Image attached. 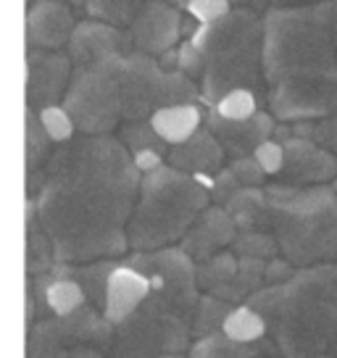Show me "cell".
<instances>
[{"mask_svg":"<svg viewBox=\"0 0 337 358\" xmlns=\"http://www.w3.org/2000/svg\"><path fill=\"white\" fill-rule=\"evenodd\" d=\"M253 158L259 161V166L264 169V174H277L282 169V143H277L274 137L271 140H266V143H261L256 150H253Z\"/></svg>","mask_w":337,"mask_h":358,"instance_id":"8d00e7d4","label":"cell"},{"mask_svg":"<svg viewBox=\"0 0 337 358\" xmlns=\"http://www.w3.org/2000/svg\"><path fill=\"white\" fill-rule=\"evenodd\" d=\"M150 282V292L164 295L182 313L192 319L198 306V280H195V261L185 250H158V253H137L127 261Z\"/></svg>","mask_w":337,"mask_h":358,"instance_id":"30bf717a","label":"cell"},{"mask_svg":"<svg viewBox=\"0 0 337 358\" xmlns=\"http://www.w3.org/2000/svg\"><path fill=\"white\" fill-rule=\"evenodd\" d=\"M132 161H135V166L140 169V174H148V171H153V169H158L164 164V156L156 153V150H143V153H135Z\"/></svg>","mask_w":337,"mask_h":358,"instance_id":"f35d334b","label":"cell"},{"mask_svg":"<svg viewBox=\"0 0 337 358\" xmlns=\"http://www.w3.org/2000/svg\"><path fill=\"white\" fill-rule=\"evenodd\" d=\"M129 37L137 50L158 58L182 37V16L166 0H145L129 22Z\"/></svg>","mask_w":337,"mask_h":358,"instance_id":"4fadbf2b","label":"cell"},{"mask_svg":"<svg viewBox=\"0 0 337 358\" xmlns=\"http://www.w3.org/2000/svg\"><path fill=\"white\" fill-rule=\"evenodd\" d=\"M119 143H122L132 156L143 150H156L161 156H168V143L153 129L150 122H127L119 129Z\"/></svg>","mask_w":337,"mask_h":358,"instance_id":"d4e9b609","label":"cell"},{"mask_svg":"<svg viewBox=\"0 0 337 358\" xmlns=\"http://www.w3.org/2000/svg\"><path fill=\"white\" fill-rule=\"evenodd\" d=\"M235 235H237V227H235V219L229 216V211L222 208V206H211V208H203L201 216L182 235V250L195 264H201V261L214 256L219 248L232 245Z\"/></svg>","mask_w":337,"mask_h":358,"instance_id":"e0dca14e","label":"cell"},{"mask_svg":"<svg viewBox=\"0 0 337 358\" xmlns=\"http://www.w3.org/2000/svg\"><path fill=\"white\" fill-rule=\"evenodd\" d=\"M266 106L277 122H306L337 111V45L332 6L266 8Z\"/></svg>","mask_w":337,"mask_h":358,"instance_id":"7a4b0ae2","label":"cell"},{"mask_svg":"<svg viewBox=\"0 0 337 358\" xmlns=\"http://www.w3.org/2000/svg\"><path fill=\"white\" fill-rule=\"evenodd\" d=\"M235 271H237L235 253H214L211 258H206V261H201L195 266V280H198V287L214 290V287L232 280Z\"/></svg>","mask_w":337,"mask_h":358,"instance_id":"f1b7e54d","label":"cell"},{"mask_svg":"<svg viewBox=\"0 0 337 358\" xmlns=\"http://www.w3.org/2000/svg\"><path fill=\"white\" fill-rule=\"evenodd\" d=\"M319 358H337V356H319Z\"/></svg>","mask_w":337,"mask_h":358,"instance_id":"c3c4849f","label":"cell"},{"mask_svg":"<svg viewBox=\"0 0 337 358\" xmlns=\"http://www.w3.org/2000/svg\"><path fill=\"white\" fill-rule=\"evenodd\" d=\"M185 8L190 11L192 19H198L201 24H208L219 19V16H224L232 8V3L229 0H190Z\"/></svg>","mask_w":337,"mask_h":358,"instance_id":"d590c367","label":"cell"},{"mask_svg":"<svg viewBox=\"0 0 337 358\" xmlns=\"http://www.w3.org/2000/svg\"><path fill=\"white\" fill-rule=\"evenodd\" d=\"M232 174L237 177V182L243 185V187H261L264 185V169L259 166V161L253 156H243V158H232Z\"/></svg>","mask_w":337,"mask_h":358,"instance_id":"e575fe53","label":"cell"},{"mask_svg":"<svg viewBox=\"0 0 337 358\" xmlns=\"http://www.w3.org/2000/svg\"><path fill=\"white\" fill-rule=\"evenodd\" d=\"M285 358L337 356V264L295 268L248 298Z\"/></svg>","mask_w":337,"mask_h":358,"instance_id":"3957f363","label":"cell"},{"mask_svg":"<svg viewBox=\"0 0 337 358\" xmlns=\"http://www.w3.org/2000/svg\"><path fill=\"white\" fill-rule=\"evenodd\" d=\"M69 358H106V356H103V350H98V348L79 345V348H74V350L69 353Z\"/></svg>","mask_w":337,"mask_h":358,"instance_id":"60d3db41","label":"cell"},{"mask_svg":"<svg viewBox=\"0 0 337 358\" xmlns=\"http://www.w3.org/2000/svg\"><path fill=\"white\" fill-rule=\"evenodd\" d=\"M74 13L64 0H32L27 13L29 50H58L69 43Z\"/></svg>","mask_w":337,"mask_h":358,"instance_id":"2e32d148","label":"cell"},{"mask_svg":"<svg viewBox=\"0 0 337 358\" xmlns=\"http://www.w3.org/2000/svg\"><path fill=\"white\" fill-rule=\"evenodd\" d=\"M206 124L208 129L219 140V145L224 148V156L232 158H243V156H253V150L271 140L274 134V116L269 111H256L248 119H227L222 113L208 106V113H206Z\"/></svg>","mask_w":337,"mask_h":358,"instance_id":"5bb4252c","label":"cell"},{"mask_svg":"<svg viewBox=\"0 0 337 358\" xmlns=\"http://www.w3.org/2000/svg\"><path fill=\"white\" fill-rule=\"evenodd\" d=\"M69 3H71V6H77L79 11H82V8H85V3H87V0H69Z\"/></svg>","mask_w":337,"mask_h":358,"instance_id":"f6af8a7d","label":"cell"},{"mask_svg":"<svg viewBox=\"0 0 337 358\" xmlns=\"http://www.w3.org/2000/svg\"><path fill=\"white\" fill-rule=\"evenodd\" d=\"M166 3H171V6H180V8H185L190 0H166Z\"/></svg>","mask_w":337,"mask_h":358,"instance_id":"ee69618b","label":"cell"},{"mask_svg":"<svg viewBox=\"0 0 337 358\" xmlns=\"http://www.w3.org/2000/svg\"><path fill=\"white\" fill-rule=\"evenodd\" d=\"M332 187H335V192H337V174H335V179H332Z\"/></svg>","mask_w":337,"mask_h":358,"instance_id":"7dc6e473","label":"cell"},{"mask_svg":"<svg viewBox=\"0 0 337 358\" xmlns=\"http://www.w3.org/2000/svg\"><path fill=\"white\" fill-rule=\"evenodd\" d=\"M145 0H87L82 11L90 13L92 19L116 24V27H129V22L135 19V13L140 11Z\"/></svg>","mask_w":337,"mask_h":358,"instance_id":"f546056e","label":"cell"},{"mask_svg":"<svg viewBox=\"0 0 337 358\" xmlns=\"http://www.w3.org/2000/svg\"><path fill=\"white\" fill-rule=\"evenodd\" d=\"M150 124L168 145H177L187 140L198 127H201V108L195 103H180V106H166L158 108L150 116Z\"/></svg>","mask_w":337,"mask_h":358,"instance_id":"7402d4cb","label":"cell"},{"mask_svg":"<svg viewBox=\"0 0 337 358\" xmlns=\"http://www.w3.org/2000/svg\"><path fill=\"white\" fill-rule=\"evenodd\" d=\"M232 311V303L219 301L214 295H206L198 301L195 306V313H192V337H208L214 332H222V324H224L227 313Z\"/></svg>","mask_w":337,"mask_h":358,"instance_id":"484cf974","label":"cell"},{"mask_svg":"<svg viewBox=\"0 0 337 358\" xmlns=\"http://www.w3.org/2000/svg\"><path fill=\"white\" fill-rule=\"evenodd\" d=\"M290 134L306 137V140H311V143H316L319 148H324V150H329V153L337 156V111L327 113V116H319V119L292 122Z\"/></svg>","mask_w":337,"mask_h":358,"instance_id":"4316f807","label":"cell"},{"mask_svg":"<svg viewBox=\"0 0 337 358\" xmlns=\"http://www.w3.org/2000/svg\"><path fill=\"white\" fill-rule=\"evenodd\" d=\"M332 6V29H335V45H337V0H329Z\"/></svg>","mask_w":337,"mask_h":358,"instance_id":"7bdbcfd3","label":"cell"},{"mask_svg":"<svg viewBox=\"0 0 337 358\" xmlns=\"http://www.w3.org/2000/svg\"><path fill=\"white\" fill-rule=\"evenodd\" d=\"M140 190L132 153L108 134L69 137L29 177L34 213L58 261L90 264L127 250V222Z\"/></svg>","mask_w":337,"mask_h":358,"instance_id":"6da1fadb","label":"cell"},{"mask_svg":"<svg viewBox=\"0 0 337 358\" xmlns=\"http://www.w3.org/2000/svg\"><path fill=\"white\" fill-rule=\"evenodd\" d=\"M266 195V232L280 256L295 268L337 261V192L329 185L292 187L271 182Z\"/></svg>","mask_w":337,"mask_h":358,"instance_id":"5b68a950","label":"cell"},{"mask_svg":"<svg viewBox=\"0 0 337 358\" xmlns=\"http://www.w3.org/2000/svg\"><path fill=\"white\" fill-rule=\"evenodd\" d=\"M158 358H182V356H177V353H164V356H158Z\"/></svg>","mask_w":337,"mask_h":358,"instance_id":"bcb514c9","label":"cell"},{"mask_svg":"<svg viewBox=\"0 0 337 358\" xmlns=\"http://www.w3.org/2000/svg\"><path fill=\"white\" fill-rule=\"evenodd\" d=\"M122 61L111 58L90 66H71L64 111L82 134H108L122 122Z\"/></svg>","mask_w":337,"mask_h":358,"instance_id":"9c48e42d","label":"cell"},{"mask_svg":"<svg viewBox=\"0 0 337 358\" xmlns=\"http://www.w3.org/2000/svg\"><path fill=\"white\" fill-rule=\"evenodd\" d=\"M201 56V98L216 106L232 90H250L266 103L264 79V16L253 8H229L190 34Z\"/></svg>","mask_w":337,"mask_h":358,"instance_id":"277c9868","label":"cell"},{"mask_svg":"<svg viewBox=\"0 0 337 358\" xmlns=\"http://www.w3.org/2000/svg\"><path fill=\"white\" fill-rule=\"evenodd\" d=\"M150 295V282L145 274H140L135 266L124 264V266H113L111 277H108V287H106V303H103V316L119 324L135 311L140 303Z\"/></svg>","mask_w":337,"mask_h":358,"instance_id":"d6986e66","label":"cell"},{"mask_svg":"<svg viewBox=\"0 0 337 358\" xmlns=\"http://www.w3.org/2000/svg\"><path fill=\"white\" fill-rule=\"evenodd\" d=\"M85 292L74 280H53L45 287V306L56 316H66V313L77 311L79 306H85Z\"/></svg>","mask_w":337,"mask_h":358,"instance_id":"4dcf8cb0","label":"cell"},{"mask_svg":"<svg viewBox=\"0 0 337 358\" xmlns=\"http://www.w3.org/2000/svg\"><path fill=\"white\" fill-rule=\"evenodd\" d=\"M211 108H216L227 119H248V116H253L261 108V101L250 90H232Z\"/></svg>","mask_w":337,"mask_h":358,"instance_id":"d6a6232c","label":"cell"},{"mask_svg":"<svg viewBox=\"0 0 337 358\" xmlns=\"http://www.w3.org/2000/svg\"><path fill=\"white\" fill-rule=\"evenodd\" d=\"M27 106L40 111L58 106L71 79V61L58 50H29L27 56Z\"/></svg>","mask_w":337,"mask_h":358,"instance_id":"9a60e30c","label":"cell"},{"mask_svg":"<svg viewBox=\"0 0 337 358\" xmlns=\"http://www.w3.org/2000/svg\"><path fill=\"white\" fill-rule=\"evenodd\" d=\"M240 187H243V185L237 182V177L232 174V169H219L214 182L208 185V192H211V198H214L216 203H227Z\"/></svg>","mask_w":337,"mask_h":358,"instance_id":"74e56055","label":"cell"},{"mask_svg":"<svg viewBox=\"0 0 337 358\" xmlns=\"http://www.w3.org/2000/svg\"><path fill=\"white\" fill-rule=\"evenodd\" d=\"M66 45L71 66L103 64V61H111V58H124L127 53L135 50L129 32H124L116 24L101 22V19L74 24Z\"/></svg>","mask_w":337,"mask_h":358,"instance_id":"7c38bea8","label":"cell"},{"mask_svg":"<svg viewBox=\"0 0 337 358\" xmlns=\"http://www.w3.org/2000/svg\"><path fill=\"white\" fill-rule=\"evenodd\" d=\"M222 332L232 340H256V337L266 335L261 316L248 303L232 306V311L227 313L224 324H222Z\"/></svg>","mask_w":337,"mask_h":358,"instance_id":"83f0119b","label":"cell"},{"mask_svg":"<svg viewBox=\"0 0 337 358\" xmlns=\"http://www.w3.org/2000/svg\"><path fill=\"white\" fill-rule=\"evenodd\" d=\"M232 250L237 256L264 258V261L280 256L277 240L269 232H237L235 240H232Z\"/></svg>","mask_w":337,"mask_h":358,"instance_id":"1f68e13d","label":"cell"},{"mask_svg":"<svg viewBox=\"0 0 337 358\" xmlns=\"http://www.w3.org/2000/svg\"><path fill=\"white\" fill-rule=\"evenodd\" d=\"M37 116H40V122H43L48 137L53 143H64L69 137H74V122L64 111V106H45V108L37 111Z\"/></svg>","mask_w":337,"mask_h":358,"instance_id":"836d02e7","label":"cell"},{"mask_svg":"<svg viewBox=\"0 0 337 358\" xmlns=\"http://www.w3.org/2000/svg\"><path fill=\"white\" fill-rule=\"evenodd\" d=\"M282 169L274 174V182L292 187H311L327 185L337 174V156L316 143L290 134L282 140Z\"/></svg>","mask_w":337,"mask_h":358,"instance_id":"8fae6325","label":"cell"},{"mask_svg":"<svg viewBox=\"0 0 337 358\" xmlns=\"http://www.w3.org/2000/svg\"><path fill=\"white\" fill-rule=\"evenodd\" d=\"M122 119L124 122H145L158 108L192 103L201 90L195 79L180 69H161L158 58L143 50L127 53L122 61Z\"/></svg>","mask_w":337,"mask_h":358,"instance_id":"ba28073f","label":"cell"},{"mask_svg":"<svg viewBox=\"0 0 337 358\" xmlns=\"http://www.w3.org/2000/svg\"><path fill=\"white\" fill-rule=\"evenodd\" d=\"M168 166L180 169L185 174L192 177H206V174H216L222 164H224V148L219 145L211 129H195V132L182 140L168 150Z\"/></svg>","mask_w":337,"mask_h":358,"instance_id":"ac0fdd59","label":"cell"},{"mask_svg":"<svg viewBox=\"0 0 337 358\" xmlns=\"http://www.w3.org/2000/svg\"><path fill=\"white\" fill-rule=\"evenodd\" d=\"M116 264H103V261H90L87 266H69L64 264V274H66L69 280H74L82 287L85 292V298L95 306H101L106 303V287H108V277H111V271Z\"/></svg>","mask_w":337,"mask_h":358,"instance_id":"603a6c76","label":"cell"},{"mask_svg":"<svg viewBox=\"0 0 337 358\" xmlns=\"http://www.w3.org/2000/svg\"><path fill=\"white\" fill-rule=\"evenodd\" d=\"M264 268H266V261H264V258L240 256L237 258L235 277H232L229 282H224V285L214 287L211 295L219 298V301L232 303V306L245 303L259 287H264Z\"/></svg>","mask_w":337,"mask_h":358,"instance_id":"44dd1931","label":"cell"},{"mask_svg":"<svg viewBox=\"0 0 337 358\" xmlns=\"http://www.w3.org/2000/svg\"><path fill=\"white\" fill-rule=\"evenodd\" d=\"M50 137H48L45 127L40 122V116L34 108L27 106V132H24V145H27V174L34 177L43 164L48 161L50 156Z\"/></svg>","mask_w":337,"mask_h":358,"instance_id":"cb8c5ba5","label":"cell"},{"mask_svg":"<svg viewBox=\"0 0 337 358\" xmlns=\"http://www.w3.org/2000/svg\"><path fill=\"white\" fill-rule=\"evenodd\" d=\"M327 0H269V8H295V6H314Z\"/></svg>","mask_w":337,"mask_h":358,"instance_id":"ab89813d","label":"cell"},{"mask_svg":"<svg viewBox=\"0 0 337 358\" xmlns=\"http://www.w3.org/2000/svg\"><path fill=\"white\" fill-rule=\"evenodd\" d=\"M190 358H285L280 348L271 343L269 337H256V340H232L224 332H214L208 337H201L192 345Z\"/></svg>","mask_w":337,"mask_h":358,"instance_id":"ffe728a7","label":"cell"},{"mask_svg":"<svg viewBox=\"0 0 337 358\" xmlns=\"http://www.w3.org/2000/svg\"><path fill=\"white\" fill-rule=\"evenodd\" d=\"M192 319L164 295L150 292L119 324H113L106 358H158L190 348Z\"/></svg>","mask_w":337,"mask_h":358,"instance_id":"52a82bcc","label":"cell"},{"mask_svg":"<svg viewBox=\"0 0 337 358\" xmlns=\"http://www.w3.org/2000/svg\"><path fill=\"white\" fill-rule=\"evenodd\" d=\"M208 201L206 179L161 164L140 179L137 203L127 222V243L135 250H156L180 240L208 208Z\"/></svg>","mask_w":337,"mask_h":358,"instance_id":"8992f818","label":"cell"},{"mask_svg":"<svg viewBox=\"0 0 337 358\" xmlns=\"http://www.w3.org/2000/svg\"><path fill=\"white\" fill-rule=\"evenodd\" d=\"M232 6H240V8H253V11H264L269 8V0H229Z\"/></svg>","mask_w":337,"mask_h":358,"instance_id":"b9f144b4","label":"cell"}]
</instances>
